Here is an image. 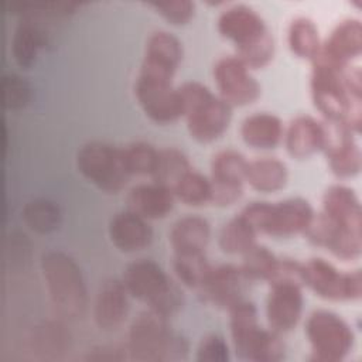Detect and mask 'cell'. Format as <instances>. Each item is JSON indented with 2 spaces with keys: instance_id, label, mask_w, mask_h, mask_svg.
I'll return each mask as SVG.
<instances>
[{
  "instance_id": "obj_7",
  "label": "cell",
  "mask_w": 362,
  "mask_h": 362,
  "mask_svg": "<svg viewBox=\"0 0 362 362\" xmlns=\"http://www.w3.org/2000/svg\"><path fill=\"white\" fill-rule=\"evenodd\" d=\"M122 281L130 297L167 318L177 314L184 305L180 286L151 259H137L129 263Z\"/></svg>"
},
{
  "instance_id": "obj_26",
  "label": "cell",
  "mask_w": 362,
  "mask_h": 362,
  "mask_svg": "<svg viewBox=\"0 0 362 362\" xmlns=\"http://www.w3.org/2000/svg\"><path fill=\"white\" fill-rule=\"evenodd\" d=\"M211 239L209 222L198 215H185L177 219L170 232L168 242L173 255L202 253Z\"/></svg>"
},
{
  "instance_id": "obj_17",
  "label": "cell",
  "mask_w": 362,
  "mask_h": 362,
  "mask_svg": "<svg viewBox=\"0 0 362 362\" xmlns=\"http://www.w3.org/2000/svg\"><path fill=\"white\" fill-rule=\"evenodd\" d=\"M266 298V320L269 328L280 335L291 331L300 321L304 305L303 284L294 280L269 283Z\"/></svg>"
},
{
  "instance_id": "obj_25",
  "label": "cell",
  "mask_w": 362,
  "mask_h": 362,
  "mask_svg": "<svg viewBox=\"0 0 362 362\" xmlns=\"http://www.w3.org/2000/svg\"><path fill=\"white\" fill-rule=\"evenodd\" d=\"M239 134L243 143L252 148L272 150L283 140L284 126L279 116L269 112H256L242 120Z\"/></svg>"
},
{
  "instance_id": "obj_36",
  "label": "cell",
  "mask_w": 362,
  "mask_h": 362,
  "mask_svg": "<svg viewBox=\"0 0 362 362\" xmlns=\"http://www.w3.org/2000/svg\"><path fill=\"white\" fill-rule=\"evenodd\" d=\"M33 349L42 355L57 356L69 345V334L61 324L45 322L35 328L33 334Z\"/></svg>"
},
{
  "instance_id": "obj_4",
  "label": "cell",
  "mask_w": 362,
  "mask_h": 362,
  "mask_svg": "<svg viewBox=\"0 0 362 362\" xmlns=\"http://www.w3.org/2000/svg\"><path fill=\"white\" fill-rule=\"evenodd\" d=\"M126 346L130 359L141 362L181 361L189 349L188 341L171 329L168 318L148 308L133 318Z\"/></svg>"
},
{
  "instance_id": "obj_32",
  "label": "cell",
  "mask_w": 362,
  "mask_h": 362,
  "mask_svg": "<svg viewBox=\"0 0 362 362\" xmlns=\"http://www.w3.org/2000/svg\"><path fill=\"white\" fill-rule=\"evenodd\" d=\"M191 168V163L184 151L175 147H167L158 150V157L156 168L151 174V180L171 189L175 182Z\"/></svg>"
},
{
  "instance_id": "obj_19",
  "label": "cell",
  "mask_w": 362,
  "mask_h": 362,
  "mask_svg": "<svg viewBox=\"0 0 362 362\" xmlns=\"http://www.w3.org/2000/svg\"><path fill=\"white\" fill-rule=\"evenodd\" d=\"M362 52V24L358 18L339 21L321 44L315 58L335 66H348ZM314 58V59H315Z\"/></svg>"
},
{
  "instance_id": "obj_28",
  "label": "cell",
  "mask_w": 362,
  "mask_h": 362,
  "mask_svg": "<svg viewBox=\"0 0 362 362\" xmlns=\"http://www.w3.org/2000/svg\"><path fill=\"white\" fill-rule=\"evenodd\" d=\"M288 181V168L286 163L276 157H260L247 160L245 182L257 192L273 194L286 187Z\"/></svg>"
},
{
  "instance_id": "obj_15",
  "label": "cell",
  "mask_w": 362,
  "mask_h": 362,
  "mask_svg": "<svg viewBox=\"0 0 362 362\" xmlns=\"http://www.w3.org/2000/svg\"><path fill=\"white\" fill-rule=\"evenodd\" d=\"M250 283L252 281L245 274L242 266L225 263L211 266L195 291L204 303L228 311L236 303L243 300V294Z\"/></svg>"
},
{
  "instance_id": "obj_12",
  "label": "cell",
  "mask_w": 362,
  "mask_h": 362,
  "mask_svg": "<svg viewBox=\"0 0 362 362\" xmlns=\"http://www.w3.org/2000/svg\"><path fill=\"white\" fill-rule=\"evenodd\" d=\"M301 283L328 301H358L362 297L361 270L339 272L332 263L313 257L301 263Z\"/></svg>"
},
{
  "instance_id": "obj_35",
  "label": "cell",
  "mask_w": 362,
  "mask_h": 362,
  "mask_svg": "<svg viewBox=\"0 0 362 362\" xmlns=\"http://www.w3.org/2000/svg\"><path fill=\"white\" fill-rule=\"evenodd\" d=\"M242 257L243 262L240 266L252 283L257 280L269 283L276 273L280 259L266 246L257 243L252 246L246 253H243Z\"/></svg>"
},
{
  "instance_id": "obj_13",
  "label": "cell",
  "mask_w": 362,
  "mask_h": 362,
  "mask_svg": "<svg viewBox=\"0 0 362 362\" xmlns=\"http://www.w3.org/2000/svg\"><path fill=\"white\" fill-rule=\"evenodd\" d=\"M246 157L233 148L216 151L211 158V202L215 206H230L243 195Z\"/></svg>"
},
{
  "instance_id": "obj_9",
  "label": "cell",
  "mask_w": 362,
  "mask_h": 362,
  "mask_svg": "<svg viewBox=\"0 0 362 362\" xmlns=\"http://www.w3.org/2000/svg\"><path fill=\"white\" fill-rule=\"evenodd\" d=\"M259 233L272 238H291L304 233L315 212L311 204L300 197L279 202L253 201L239 212Z\"/></svg>"
},
{
  "instance_id": "obj_11",
  "label": "cell",
  "mask_w": 362,
  "mask_h": 362,
  "mask_svg": "<svg viewBox=\"0 0 362 362\" xmlns=\"http://www.w3.org/2000/svg\"><path fill=\"white\" fill-rule=\"evenodd\" d=\"M305 337L311 348V361L338 362L354 348L355 334L351 325L328 310L313 311L305 321Z\"/></svg>"
},
{
  "instance_id": "obj_6",
  "label": "cell",
  "mask_w": 362,
  "mask_h": 362,
  "mask_svg": "<svg viewBox=\"0 0 362 362\" xmlns=\"http://www.w3.org/2000/svg\"><path fill=\"white\" fill-rule=\"evenodd\" d=\"M182 117L191 139L208 144L218 140L229 127L232 107L201 82L189 81L178 86Z\"/></svg>"
},
{
  "instance_id": "obj_37",
  "label": "cell",
  "mask_w": 362,
  "mask_h": 362,
  "mask_svg": "<svg viewBox=\"0 0 362 362\" xmlns=\"http://www.w3.org/2000/svg\"><path fill=\"white\" fill-rule=\"evenodd\" d=\"M123 148V157L127 167V171L132 177L134 175H148L151 177L157 157L158 150L146 141H134L127 144Z\"/></svg>"
},
{
  "instance_id": "obj_16",
  "label": "cell",
  "mask_w": 362,
  "mask_h": 362,
  "mask_svg": "<svg viewBox=\"0 0 362 362\" xmlns=\"http://www.w3.org/2000/svg\"><path fill=\"white\" fill-rule=\"evenodd\" d=\"M324 146L331 173L338 178H352L361 173L362 154L355 136L342 122H322Z\"/></svg>"
},
{
  "instance_id": "obj_27",
  "label": "cell",
  "mask_w": 362,
  "mask_h": 362,
  "mask_svg": "<svg viewBox=\"0 0 362 362\" xmlns=\"http://www.w3.org/2000/svg\"><path fill=\"white\" fill-rule=\"evenodd\" d=\"M47 42V34L41 25V21L33 18H20L17 23L11 42H10V52L21 69H30L41 51V48Z\"/></svg>"
},
{
  "instance_id": "obj_3",
  "label": "cell",
  "mask_w": 362,
  "mask_h": 362,
  "mask_svg": "<svg viewBox=\"0 0 362 362\" xmlns=\"http://www.w3.org/2000/svg\"><path fill=\"white\" fill-rule=\"evenodd\" d=\"M310 92L315 109L324 120L342 122L354 134L362 124V92L351 90L344 81V68L318 58L313 59Z\"/></svg>"
},
{
  "instance_id": "obj_29",
  "label": "cell",
  "mask_w": 362,
  "mask_h": 362,
  "mask_svg": "<svg viewBox=\"0 0 362 362\" xmlns=\"http://www.w3.org/2000/svg\"><path fill=\"white\" fill-rule=\"evenodd\" d=\"M320 31L315 23L304 16L294 17L287 27V45L296 57L313 61L321 48Z\"/></svg>"
},
{
  "instance_id": "obj_10",
  "label": "cell",
  "mask_w": 362,
  "mask_h": 362,
  "mask_svg": "<svg viewBox=\"0 0 362 362\" xmlns=\"http://www.w3.org/2000/svg\"><path fill=\"white\" fill-rule=\"evenodd\" d=\"M79 174L106 194L120 192L132 178L127 171L123 148L93 140L79 147L75 157Z\"/></svg>"
},
{
  "instance_id": "obj_1",
  "label": "cell",
  "mask_w": 362,
  "mask_h": 362,
  "mask_svg": "<svg viewBox=\"0 0 362 362\" xmlns=\"http://www.w3.org/2000/svg\"><path fill=\"white\" fill-rule=\"evenodd\" d=\"M182 44L170 31H153L134 82V96L143 113L157 124H170L182 117L178 86L174 75L182 61Z\"/></svg>"
},
{
  "instance_id": "obj_2",
  "label": "cell",
  "mask_w": 362,
  "mask_h": 362,
  "mask_svg": "<svg viewBox=\"0 0 362 362\" xmlns=\"http://www.w3.org/2000/svg\"><path fill=\"white\" fill-rule=\"evenodd\" d=\"M218 33L235 47L236 57L252 71L267 66L274 57V40L263 17L246 4L226 6L216 20Z\"/></svg>"
},
{
  "instance_id": "obj_24",
  "label": "cell",
  "mask_w": 362,
  "mask_h": 362,
  "mask_svg": "<svg viewBox=\"0 0 362 362\" xmlns=\"http://www.w3.org/2000/svg\"><path fill=\"white\" fill-rule=\"evenodd\" d=\"M284 147L288 156L297 160H304L313 154L322 151L324 126L322 122L300 115L290 120L283 134Z\"/></svg>"
},
{
  "instance_id": "obj_38",
  "label": "cell",
  "mask_w": 362,
  "mask_h": 362,
  "mask_svg": "<svg viewBox=\"0 0 362 362\" xmlns=\"http://www.w3.org/2000/svg\"><path fill=\"white\" fill-rule=\"evenodd\" d=\"M1 93H3V106L7 110H20L24 109L31 100V86L30 83L16 75H4L1 81Z\"/></svg>"
},
{
  "instance_id": "obj_40",
  "label": "cell",
  "mask_w": 362,
  "mask_h": 362,
  "mask_svg": "<svg viewBox=\"0 0 362 362\" xmlns=\"http://www.w3.org/2000/svg\"><path fill=\"white\" fill-rule=\"evenodd\" d=\"M195 359L199 362H225L229 361V346L223 337L218 334H206L197 346Z\"/></svg>"
},
{
  "instance_id": "obj_23",
  "label": "cell",
  "mask_w": 362,
  "mask_h": 362,
  "mask_svg": "<svg viewBox=\"0 0 362 362\" xmlns=\"http://www.w3.org/2000/svg\"><path fill=\"white\" fill-rule=\"evenodd\" d=\"M175 197L173 191L158 182L137 184L126 195L127 209L147 221L165 218L174 208Z\"/></svg>"
},
{
  "instance_id": "obj_8",
  "label": "cell",
  "mask_w": 362,
  "mask_h": 362,
  "mask_svg": "<svg viewBox=\"0 0 362 362\" xmlns=\"http://www.w3.org/2000/svg\"><path fill=\"white\" fill-rule=\"evenodd\" d=\"M228 313L232 345L240 359L277 362L284 358V342L280 334L259 327L257 308L252 301L243 298Z\"/></svg>"
},
{
  "instance_id": "obj_21",
  "label": "cell",
  "mask_w": 362,
  "mask_h": 362,
  "mask_svg": "<svg viewBox=\"0 0 362 362\" xmlns=\"http://www.w3.org/2000/svg\"><path fill=\"white\" fill-rule=\"evenodd\" d=\"M107 235L112 245L122 253H136L153 240V229L147 219L124 209L112 216L107 226Z\"/></svg>"
},
{
  "instance_id": "obj_18",
  "label": "cell",
  "mask_w": 362,
  "mask_h": 362,
  "mask_svg": "<svg viewBox=\"0 0 362 362\" xmlns=\"http://www.w3.org/2000/svg\"><path fill=\"white\" fill-rule=\"evenodd\" d=\"M303 235L311 245L328 250L342 262L358 260L362 255V233L339 228L322 212L314 215Z\"/></svg>"
},
{
  "instance_id": "obj_39",
  "label": "cell",
  "mask_w": 362,
  "mask_h": 362,
  "mask_svg": "<svg viewBox=\"0 0 362 362\" xmlns=\"http://www.w3.org/2000/svg\"><path fill=\"white\" fill-rule=\"evenodd\" d=\"M147 6L173 25H185L195 14V3L191 0L148 1Z\"/></svg>"
},
{
  "instance_id": "obj_22",
  "label": "cell",
  "mask_w": 362,
  "mask_h": 362,
  "mask_svg": "<svg viewBox=\"0 0 362 362\" xmlns=\"http://www.w3.org/2000/svg\"><path fill=\"white\" fill-rule=\"evenodd\" d=\"M322 214L339 228L362 233V209L356 192L342 184L331 185L322 195Z\"/></svg>"
},
{
  "instance_id": "obj_5",
  "label": "cell",
  "mask_w": 362,
  "mask_h": 362,
  "mask_svg": "<svg viewBox=\"0 0 362 362\" xmlns=\"http://www.w3.org/2000/svg\"><path fill=\"white\" fill-rule=\"evenodd\" d=\"M40 270L57 314L66 320L82 318L88 308V290L76 262L61 250H49L41 256Z\"/></svg>"
},
{
  "instance_id": "obj_30",
  "label": "cell",
  "mask_w": 362,
  "mask_h": 362,
  "mask_svg": "<svg viewBox=\"0 0 362 362\" xmlns=\"http://www.w3.org/2000/svg\"><path fill=\"white\" fill-rule=\"evenodd\" d=\"M21 219L28 229L40 235L55 232L62 221L59 206L47 198H35L21 208Z\"/></svg>"
},
{
  "instance_id": "obj_20",
  "label": "cell",
  "mask_w": 362,
  "mask_h": 362,
  "mask_svg": "<svg viewBox=\"0 0 362 362\" xmlns=\"http://www.w3.org/2000/svg\"><path fill=\"white\" fill-rule=\"evenodd\" d=\"M129 293L122 279H107L98 288L93 301V321L102 331L119 329L129 314Z\"/></svg>"
},
{
  "instance_id": "obj_41",
  "label": "cell",
  "mask_w": 362,
  "mask_h": 362,
  "mask_svg": "<svg viewBox=\"0 0 362 362\" xmlns=\"http://www.w3.org/2000/svg\"><path fill=\"white\" fill-rule=\"evenodd\" d=\"M88 361H123L130 359L126 344L124 345H99L92 348L85 356Z\"/></svg>"
},
{
  "instance_id": "obj_33",
  "label": "cell",
  "mask_w": 362,
  "mask_h": 362,
  "mask_svg": "<svg viewBox=\"0 0 362 362\" xmlns=\"http://www.w3.org/2000/svg\"><path fill=\"white\" fill-rule=\"evenodd\" d=\"M171 191L175 199L188 206H202L211 202L209 178L192 168L175 182Z\"/></svg>"
},
{
  "instance_id": "obj_34",
  "label": "cell",
  "mask_w": 362,
  "mask_h": 362,
  "mask_svg": "<svg viewBox=\"0 0 362 362\" xmlns=\"http://www.w3.org/2000/svg\"><path fill=\"white\" fill-rule=\"evenodd\" d=\"M173 269L182 286L197 290L209 272L211 264L205 256V252L182 253L173 255Z\"/></svg>"
},
{
  "instance_id": "obj_31",
  "label": "cell",
  "mask_w": 362,
  "mask_h": 362,
  "mask_svg": "<svg viewBox=\"0 0 362 362\" xmlns=\"http://www.w3.org/2000/svg\"><path fill=\"white\" fill-rule=\"evenodd\" d=\"M256 238L257 232L253 226L238 214L221 228L218 233V246L226 255L242 256L256 245Z\"/></svg>"
},
{
  "instance_id": "obj_14",
  "label": "cell",
  "mask_w": 362,
  "mask_h": 362,
  "mask_svg": "<svg viewBox=\"0 0 362 362\" xmlns=\"http://www.w3.org/2000/svg\"><path fill=\"white\" fill-rule=\"evenodd\" d=\"M212 75L218 96L230 107L252 105L262 93L260 83L236 55L221 57L214 65Z\"/></svg>"
}]
</instances>
